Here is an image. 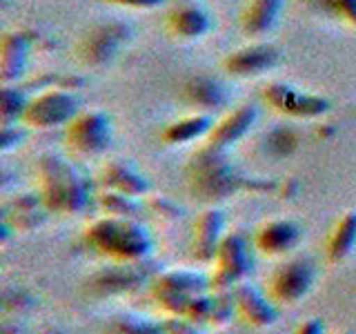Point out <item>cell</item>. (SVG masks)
<instances>
[{"label":"cell","mask_w":356,"mask_h":334,"mask_svg":"<svg viewBox=\"0 0 356 334\" xmlns=\"http://www.w3.org/2000/svg\"><path fill=\"white\" fill-rule=\"evenodd\" d=\"M33 181L49 214H78L89 205V185L78 167L58 154H40L33 163Z\"/></svg>","instance_id":"obj_1"},{"label":"cell","mask_w":356,"mask_h":334,"mask_svg":"<svg viewBox=\"0 0 356 334\" xmlns=\"http://www.w3.org/2000/svg\"><path fill=\"white\" fill-rule=\"evenodd\" d=\"M87 250L114 263H140L149 256L154 241L138 218L98 216L83 230Z\"/></svg>","instance_id":"obj_2"},{"label":"cell","mask_w":356,"mask_h":334,"mask_svg":"<svg viewBox=\"0 0 356 334\" xmlns=\"http://www.w3.org/2000/svg\"><path fill=\"white\" fill-rule=\"evenodd\" d=\"M250 183L243 181V176L236 174V170L229 165L227 156L222 150L207 148L203 143L192 154L187 165V187L194 198L203 200V203H214L222 200L236 189L245 187Z\"/></svg>","instance_id":"obj_3"},{"label":"cell","mask_w":356,"mask_h":334,"mask_svg":"<svg viewBox=\"0 0 356 334\" xmlns=\"http://www.w3.org/2000/svg\"><path fill=\"white\" fill-rule=\"evenodd\" d=\"M205 292H209V276L192 270H165L147 283L149 301L165 317H185L192 299Z\"/></svg>","instance_id":"obj_4"},{"label":"cell","mask_w":356,"mask_h":334,"mask_svg":"<svg viewBox=\"0 0 356 334\" xmlns=\"http://www.w3.org/2000/svg\"><path fill=\"white\" fill-rule=\"evenodd\" d=\"M131 29L120 20L98 22L89 27L74 45V58L87 70H100L116 58L118 49L129 40Z\"/></svg>","instance_id":"obj_5"},{"label":"cell","mask_w":356,"mask_h":334,"mask_svg":"<svg viewBox=\"0 0 356 334\" xmlns=\"http://www.w3.org/2000/svg\"><path fill=\"white\" fill-rule=\"evenodd\" d=\"M76 94L67 92L65 87L49 85L40 89L38 94L29 96L25 111H22L20 125L31 129H54L65 127L78 114Z\"/></svg>","instance_id":"obj_6"},{"label":"cell","mask_w":356,"mask_h":334,"mask_svg":"<svg viewBox=\"0 0 356 334\" xmlns=\"http://www.w3.org/2000/svg\"><path fill=\"white\" fill-rule=\"evenodd\" d=\"M252 272V254L241 234L229 232L222 237L209 272V292H229Z\"/></svg>","instance_id":"obj_7"},{"label":"cell","mask_w":356,"mask_h":334,"mask_svg":"<svg viewBox=\"0 0 356 334\" xmlns=\"http://www.w3.org/2000/svg\"><path fill=\"white\" fill-rule=\"evenodd\" d=\"M111 141V120L105 111L87 109L65 125V148L74 159H94L100 156Z\"/></svg>","instance_id":"obj_8"},{"label":"cell","mask_w":356,"mask_h":334,"mask_svg":"<svg viewBox=\"0 0 356 334\" xmlns=\"http://www.w3.org/2000/svg\"><path fill=\"white\" fill-rule=\"evenodd\" d=\"M314 263L309 259H289L281 265H276L272 274L265 278V296L272 301L274 305H294L300 299L309 294L312 285H314Z\"/></svg>","instance_id":"obj_9"},{"label":"cell","mask_w":356,"mask_h":334,"mask_svg":"<svg viewBox=\"0 0 356 334\" xmlns=\"http://www.w3.org/2000/svg\"><path fill=\"white\" fill-rule=\"evenodd\" d=\"M261 98L276 114L292 116V118H318L330 111L327 98L303 92V89L283 81L265 83L261 89Z\"/></svg>","instance_id":"obj_10"},{"label":"cell","mask_w":356,"mask_h":334,"mask_svg":"<svg viewBox=\"0 0 356 334\" xmlns=\"http://www.w3.org/2000/svg\"><path fill=\"white\" fill-rule=\"evenodd\" d=\"M152 281V272L149 267L140 263H114L100 267L98 272L85 281V287L89 294L94 296H111V294H122V292H131V289H138L140 285Z\"/></svg>","instance_id":"obj_11"},{"label":"cell","mask_w":356,"mask_h":334,"mask_svg":"<svg viewBox=\"0 0 356 334\" xmlns=\"http://www.w3.org/2000/svg\"><path fill=\"white\" fill-rule=\"evenodd\" d=\"M163 27L176 40H198L211 29V18L203 5L178 0L163 14Z\"/></svg>","instance_id":"obj_12"},{"label":"cell","mask_w":356,"mask_h":334,"mask_svg":"<svg viewBox=\"0 0 356 334\" xmlns=\"http://www.w3.org/2000/svg\"><path fill=\"white\" fill-rule=\"evenodd\" d=\"M232 296H234V310H236V317L241 319L243 326H248L252 330H265L276 323L278 319L276 305L256 285L243 281L232 289Z\"/></svg>","instance_id":"obj_13"},{"label":"cell","mask_w":356,"mask_h":334,"mask_svg":"<svg viewBox=\"0 0 356 334\" xmlns=\"http://www.w3.org/2000/svg\"><path fill=\"white\" fill-rule=\"evenodd\" d=\"M222 237H225V214L216 207L200 209L192 225L189 252L198 263H211Z\"/></svg>","instance_id":"obj_14"},{"label":"cell","mask_w":356,"mask_h":334,"mask_svg":"<svg viewBox=\"0 0 356 334\" xmlns=\"http://www.w3.org/2000/svg\"><path fill=\"white\" fill-rule=\"evenodd\" d=\"M256 118H259V111H256V107H252V105L229 107L225 114L214 120V125H211V129L207 132L203 143L207 148L227 152L234 143H238L245 134L254 127Z\"/></svg>","instance_id":"obj_15"},{"label":"cell","mask_w":356,"mask_h":334,"mask_svg":"<svg viewBox=\"0 0 356 334\" xmlns=\"http://www.w3.org/2000/svg\"><path fill=\"white\" fill-rule=\"evenodd\" d=\"M278 63V49L272 42H252L229 51L222 58L225 72L234 78H252L259 76Z\"/></svg>","instance_id":"obj_16"},{"label":"cell","mask_w":356,"mask_h":334,"mask_svg":"<svg viewBox=\"0 0 356 334\" xmlns=\"http://www.w3.org/2000/svg\"><path fill=\"white\" fill-rule=\"evenodd\" d=\"M300 241V228L294 221L274 218L259 225L252 234V248L263 256H281L294 250Z\"/></svg>","instance_id":"obj_17"},{"label":"cell","mask_w":356,"mask_h":334,"mask_svg":"<svg viewBox=\"0 0 356 334\" xmlns=\"http://www.w3.org/2000/svg\"><path fill=\"white\" fill-rule=\"evenodd\" d=\"M96 183L100 185V189H114V192H122L136 198H145L149 192L147 178L122 159H111L100 165Z\"/></svg>","instance_id":"obj_18"},{"label":"cell","mask_w":356,"mask_h":334,"mask_svg":"<svg viewBox=\"0 0 356 334\" xmlns=\"http://www.w3.org/2000/svg\"><path fill=\"white\" fill-rule=\"evenodd\" d=\"M181 96L187 105L198 109H218L229 103V92L218 78L207 74H194L181 85Z\"/></svg>","instance_id":"obj_19"},{"label":"cell","mask_w":356,"mask_h":334,"mask_svg":"<svg viewBox=\"0 0 356 334\" xmlns=\"http://www.w3.org/2000/svg\"><path fill=\"white\" fill-rule=\"evenodd\" d=\"M31 40L22 31H5L0 38V81L14 85L27 70Z\"/></svg>","instance_id":"obj_20"},{"label":"cell","mask_w":356,"mask_h":334,"mask_svg":"<svg viewBox=\"0 0 356 334\" xmlns=\"http://www.w3.org/2000/svg\"><path fill=\"white\" fill-rule=\"evenodd\" d=\"M356 248V212H343V214L334 221V225L323 245V252H325V261L337 265L343 263Z\"/></svg>","instance_id":"obj_21"},{"label":"cell","mask_w":356,"mask_h":334,"mask_svg":"<svg viewBox=\"0 0 356 334\" xmlns=\"http://www.w3.org/2000/svg\"><path fill=\"white\" fill-rule=\"evenodd\" d=\"M283 0H248L241 9V29L252 38L265 36L276 25Z\"/></svg>","instance_id":"obj_22"},{"label":"cell","mask_w":356,"mask_h":334,"mask_svg":"<svg viewBox=\"0 0 356 334\" xmlns=\"http://www.w3.org/2000/svg\"><path fill=\"white\" fill-rule=\"evenodd\" d=\"M44 214H49V212L44 209L38 194H20L5 203L3 221H7L9 228H14L16 232H25L38 228L44 221Z\"/></svg>","instance_id":"obj_23"},{"label":"cell","mask_w":356,"mask_h":334,"mask_svg":"<svg viewBox=\"0 0 356 334\" xmlns=\"http://www.w3.org/2000/svg\"><path fill=\"white\" fill-rule=\"evenodd\" d=\"M214 125V118L209 114H189L183 118H176L172 122H167L161 132V141L165 145H185L198 138H205L207 132Z\"/></svg>","instance_id":"obj_24"},{"label":"cell","mask_w":356,"mask_h":334,"mask_svg":"<svg viewBox=\"0 0 356 334\" xmlns=\"http://www.w3.org/2000/svg\"><path fill=\"white\" fill-rule=\"evenodd\" d=\"M96 205L105 216H118V218H138L145 209L143 198L127 196L114 189H100L96 194Z\"/></svg>","instance_id":"obj_25"},{"label":"cell","mask_w":356,"mask_h":334,"mask_svg":"<svg viewBox=\"0 0 356 334\" xmlns=\"http://www.w3.org/2000/svg\"><path fill=\"white\" fill-rule=\"evenodd\" d=\"M98 334H165L163 321H149L134 315H116L105 321Z\"/></svg>","instance_id":"obj_26"},{"label":"cell","mask_w":356,"mask_h":334,"mask_svg":"<svg viewBox=\"0 0 356 334\" xmlns=\"http://www.w3.org/2000/svg\"><path fill=\"white\" fill-rule=\"evenodd\" d=\"M27 100L29 98L25 96V92H22L20 87L3 85V92H0V120H3V125L20 122Z\"/></svg>","instance_id":"obj_27"},{"label":"cell","mask_w":356,"mask_h":334,"mask_svg":"<svg viewBox=\"0 0 356 334\" xmlns=\"http://www.w3.org/2000/svg\"><path fill=\"white\" fill-rule=\"evenodd\" d=\"M214 294V292H211ZM236 315L234 310V296H232V289L229 292H216L214 294V303H211V315L207 326L209 328H222L227 326V321H232V317Z\"/></svg>","instance_id":"obj_28"},{"label":"cell","mask_w":356,"mask_h":334,"mask_svg":"<svg viewBox=\"0 0 356 334\" xmlns=\"http://www.w3.org/2000/svg\"><path fill=\"white\" fill-rule=\"evenodd\" d=\"M143 205H145V209L149 212V214H154L156 218H161V221H176V218H181V214H183V209L167 196H145Z\"/></svg>","instance_id":"obj_29"},{"label":"cell","mask_w":356,"mask_h":334,"mask_svg":"<svg viewBox=\"0 0 356 334\" xmlns=\"http://www.w3.org/2000/svg\"><path fill=\"white\" fill-rule=\"evenodd\" d=\"M325 5L341 22L356 29V0H325Z\"/></svg>","instance_id":"obj_30"},{"label":"cell","mask_w":356,"mask_h":334,"mask_svg":"<svg viewBox=\"0 0 356 334\" xmlns=\"http://www.w3.org/2000/svg\"><path fill=\"white\" fill-rule=\"evenodd\" d=\"M163 330L165 334H200L196 323L187 321L185 317H165Z\"/></svg>","instance_id":"obj_31"},{"label":"cell","mask_w":356,"mask_h":334,"mask_svg":"<svg viewBox=\"0 0 356 334\" xmlns=\"http://www.w3.org/2000/svg\"><path fill=\"white\" fill-rule=\"evenodd\" d=\"M20 138H22V132L18 127V122H14V125H3V132H0V150L3 152L11 150Z\"/></svg>","instance_id":"obj_32"},{"label":"cell","mask_w":356,"mask_h":334,"mask_svg":"<svg viewBox=\"0 0 356 334\" xmlns=\"http://www.w3.org/2000/svg\"><path fill=\"white\" fill-rule=\"evenodd\" d=\"M109 5L116 7H127V9H156L161 7L165 0H105Z\"/></svg>","instance_id":"obj_33"},{"label":"cell","mask_w":356,"mask_h":334,"mask_svg":"<svg viewBox=\"0 0 356 334\" xmlns=\"http://www.w3.org/2000/svg\"><path fill=\"white\" fill-rule=\"evenodd\" d=\"M292 334H325V326H323L321 319H307L298 323Z\"/></svg>","instance_id":"obj_34"},{"label":"cell","mask_w":356,"mask_h":334,"mask_svg":"<svg viewBox=\"0 0 356 334\" xmlns=\"http://www.w3.org/2000/svg\"><path fill=\"white\" fill-rule=\"evenodd\" d=\"M341 334H352V332H341Z\"/></svg>","instance_id":"obj_35"}]
</instances>
